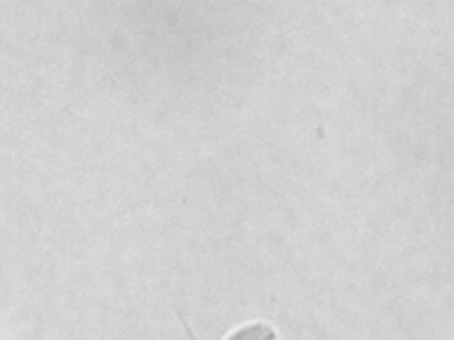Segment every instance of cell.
I'll list each match as a JSON object with an SVG mask.
<instances>
[{"label": "cell", "instance_id": "obj_1", "mask_svg": "<svg viewBox=\"0 0 454 340\" xmlns=\"http://www.w3.org/2000/svg\"><path fill=\"white\" fill-rule=\"evenodd\" d=\"M225 340H277V331L268 322H248L234 329Z\"/></svg>", "mask_w": 454, "mask_h": 340}]
</instances>
